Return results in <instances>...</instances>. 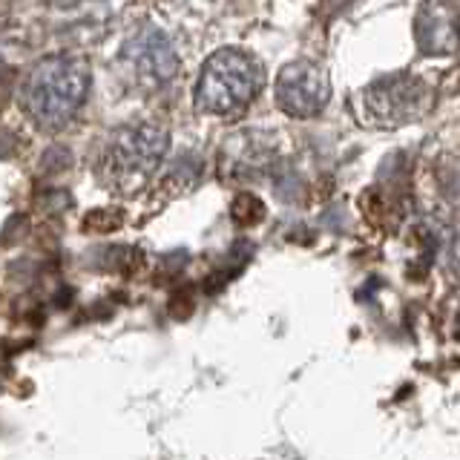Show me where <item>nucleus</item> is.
Instances as JSON below:
<instances>
[{
	"instance_id": "f257e3e1",
	"label": "nucleus",
	"mask_w": 460,
	"mask_h": 460,
	"mask_svg": "<svg viewBox=\"0 0 460 460\" xmlns=\"http://www.w3.org/2000/svg\"><path fill=\"white\" fill-rule=\"evenodd\" d=\"M93 84V69L81 55H49L21 81V110L35 127L55 133L78 119Z\"/></svg>"
},
{
	"instance_id": "f03ea898",
	"label": "nucleus",
	"mask_w": 460,
	"mask_h": 460,
	"mask_svg": "<svg viewBox=\"0 0 460 460\" xmlns=\"http://www.w3.org/2000/svg\"><path fill=\"white\" fill-rule=\"evenodd\" d=\"M265 69L251 52L225 47L213 52L199 72L196 84V110L216 119H230L242 112L262 93Z\"/></svg>"
},
{
	"instance_id": "7ed1b4c3",
	"label": "nucleus",
	"mask_w": 460,
	"mask_h": 460,
	"mask_svg": "<svg viewBox=\"0 0 460 460\" xmlns=\"http://www.w3.org/2000/svg\"><path fill=\"white\" fill-rule=\"evenodd\" d=\"M170 147V133L162 124L153 121H138L121 127L112 136L107 147V179L119 190L133 193L136 187H141L150 176H155L158 167L164 164Z\"/></svg>"
},
{
	"instance_id": "20e7f679",
	"label": "nucleus",
	"mask_w": 460,
	"mask_h": 460,
	"mask_svg": "<svg viewBox=\"0 0 460 460\" xmlns=\"http://www.w3.org/2000/svg\"><path fill=\"white\" fill-rule=\"evenodd\" d=\"M277 107L291 119H314L320 115L331 98L328 72L314 61H291L279 69L273 86Z\"/></svg>"
},
{
	"instance_id": "39448f33",
	"label": "nucleus",
	"mask_w": 460,
	"mask_h": 460,
	"mask_svg": "<svg viewBox=\"0 0 460 460\" xmlns=\"http://www.w3.org/2000/svg\"><path fill=\"white\" fill-rule=\"evenodd\" d=\"M124 64L144 86H164L179 75V52L172 47L167 32L153 23H141L133 35L124 40L121 49Z\"/></svg>"
},
{
	"instance_id": "423d86ee",
	"label": "nucleus",
	"mask_w": 460,
	"mask_h": 460,
	"mask_svg": "<svg viewBox=\"0 0 460 460\" xmlns=\"http://www.w3.org/2000/svg\"><path fill=\"white\" fill-rule=\"evenodd\" d=\"M426 98H429L426 84L420 78L409 75V72L374 81L363 93L368 119L383 127H397V124L414 121L417 115L426 110Z\"/></svg>"
},
{
	"instance_id": "0eeeda50",
	"label": "nucleus",
	"mask_w": 460,
	"mask_h": 460,
	"mask_svg": "<svg viewBox=\"0 0 460 460\" xmlns=\"http://www.w3.org/2000/svg\"><path fill=\"white\" fill-rule=\"evenodd\" d=\"M411 29L420 55H455L460 49V0H423Z\"/></svg>"
},
{
	"instance_id": "6e6552de",
	"label": "nucleus",
	"mask_w": 460,
	"mask_h": 460,
	"mask_svg": "<svg viewBox=\"0 0 460 460\" xmlns=\"http://www.w3.org/2000/svg\"><path fill=\"white\" fill-rule=\"evenodd\" d=\"M262 216H265V205L256 196H251V193L236 196V201H234V219L239 225H256L259 219H262Z\"/></svg>"
},
{
	"instance_id": "1a4fd4ad",
	"label": "nucleus",
	"mask_w": 460,
	"mask_h": 460,
	"mask_svg": "<svg viewBox=\"0 0 460 460\" xmlns=\"http://www.w3.org/2000/svg\"><path fill=\"white\" fill-rule=\"evenodd\" d=\"M449 262H452V273L457 277V282H460V236L455 239V244H452V256H449Z\"/></svg>"
}]
</instances>
